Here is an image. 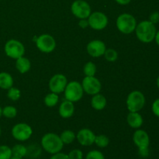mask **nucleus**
Listing matches in <instances>:
<instances>
[{"label":"nucleus","mask_w":159,"mask_h":159,"mask_svg":"<svg viewBox=\"0 0 159 159\" xmlns=\"http://www.w3.org/2000/svg\"><path fill=\"white\" fill-rule=\"evenodd\" d=\"M138 154L140 156L143 157V158H146L149 155V149L148 148H138Z\"/></svg>","instance_id":"obj_36"},{"label":"nucleus","mask_w":159,"mask_h":159,"mask_svg":"<svg viewBox=\"0 0 159 159\" xmlns=\"http://www.w3.org/2000/svg\"><path fill=\"white\" fill-rule=\"evenodd\" d=\"M118 4L122 5V6H125V5L129 4L131 2V0H115Z\"/></svg>","instance_id":"obj_38"},{"label":"nucleus","mask_w":159,"mask_h":159,"mask_svg":"<svg viewBox=\"0 0 159 159\" xmlns=\"http://www.w3.org/2000/svg\"><path fill=\"white\" fill-rule=\"evenodd\" d=\"M94 144H96V145L100 148H105L110 144V139L106 135L99 134L98 136H96Z\"/></svg>","instance_id":"obj_24"},{"label":"nucleus","mask_w":159,"mask_h":159,"mask_svg":"<svg viewBox=\"0 0 159 159\" xmlns=\"http://www.w3.org/2000/svg\"><path fill=\"white\" fill-rule=\"evenodd\" d=\"M96 136L90 129L82 128L76 134V139L81 145L91 146L94 144Z\"/></svg>","instance_id":"obj_14"},{"label":"nucleus","mask_w":159,"mask_h":159,"mask_svg":"<svg viewBox=\"0 0 159 159\" xmlns=\"http://www.w3.org/2000/svg\"><path fill=\"white\" fill-rule=\"evenodd\" d=\"M64 93L66 100L75 102L82 99L83 96L84 90L82 89V84L76 81H73L67 84L64 90Z\"/></svg>","instance_id":"obj_5"},{"label":"nucleus","mask_w":159,"mask_h":159,"mask_svg":"<svg viewBox=\"0 0 159 159\" xmlns=\"http://www.w3.org/2000/svg\"><path fill=\"white\" fill-rule=\"evenodd\" d=\"M71 11L73 15L79 20L88 19L92 12L90 5L84 0H75L73 2L71 6Z\"/></svg>","instance_id":"obj_8"},{"label":"nucleus","mask_w":159,"mask_h":159,"mask_svg":"<svg viewBox=\"0 0 159 159\" xmlns=\"http://www.w3.org/2000/svg\"><path fill=\"white\" fill-rule=\"evenodd\" d=\"M116 24L120 32L124 34H130L135 30L138 23L135 17L131 14L123 13L117 17Z\"/></svg>","instance_id":"obj_3"},{"label":"nucleus","mask_w":159,"mask_h":159,"mask_svg":"<svg viewBox=\"0 0 159 159\" xmlns=\"http://www.w3.org/2000/svg\"><path fill=\"white\" fill-rule=\"evenodd\" d=\"M59 101L58 94L51 93H48L44 98V104L48 107H53L57 104Z\"/></svg>","instance_id":"obj_23"},{"label":"nucleus","mask_w":159,"mask_h":159,"mask_svg":"<svg viewBox=\"0 0 159 159\" xmlns=\"http://www.w3.org/2000/svg\"><path fill=\"white\" fill-rule=\"evenodd\" d=\"M84 92L89 95H96L99 93L102 89L101 82L95 76H85L82 82Z\"/></svg>","instance_id":"obj_11"},{"label":"nucleus","mask_w":159,"mask_h":159,"mask_svg":"<svg viewBox=\"0 0 159 159\" xmlns=\"http://www.w3.org/2000/svg\"><path fill=\"white\" fill-rule=\"evenodd\" d=\"M149 21L152 22L154 24H156L159 22V12H154L149 16Z\"/></svg>","instance_id":"obj_34"},{"label":"nucleus","mask_w":159,"mask_h":159,"mask_svg":"<svg viewBox=\"0 0 159 159\" xmlns=\"http://www.w3.org/2000/svg\"><path fill=\"white\" fill-rule=\"evenodd\" d=\"M14 139L19 141H26L30 138L33 134V129L29 124L25 123H19L13 126L11 130Z\"/></svg>","instance_id":"obj_7"},{"label":"nucleus","mask_w":159,"mask_h":159,"mask_svg":"<svg viewBox=\"0 0 159 159\" xmlns=\"http://www.w3.org/2000/svg\"><path fill=\"white\" fill-rule=\"evenodd\" d=\"M152 110L154 114L156 116H158V117H159V99H155V100L154 101V102L152 103Z\"/></svg>","instance_id":"obj_33"},{"label":"nucleus","mask_w":159,"mask_h":159,"mask_svg":"<svg viewBox=\"0 0 159 159\" xmlns=\"http://www.w3.org/2000/svg\"><path fill=\"white\" fill-rule=\"evenodd\" d=\"M2 116V109L1 108V107H0V117Z\"/></svg>","instance_id":"obj_42"},{"label":"nucleus","mask_w":159,"mask_h":159,"mask_svg":"<svg viewBox=\"0 0 159 159\" xmlns=\"http://www.w3.org/2000/svg\"><path fill=\"white\" fill-rule=\"evenodd\" d=\"M10 159H23L21 158H19V157H16V156H12L10 158Z\"/></svg>","instance_id":"obj_41"},{"label":"nucleus","mask_w":159,"mask_h":159,"mask_svg":"<svg viewBox=\"0 0 159 159\" xmlns=\"http://www.w3.org/2000/svg\"><path fill=\"white\" fill-rule=\"evenodd\" d=\"M1 134H2V130H1V127H0V136H1Z\"/></svg>","instance_id":"obj_43"},{"label":"nucleus","mask_w":159,"mask_h":159,"mask_svg":"<svg viewBox=\"0 0 159 159\" xmlns=\"http://www.w3.org/2000/svg\"><path fill=\"white\" fill-rule=\"evenodd\" d=\"M83 72L85 76H95L96 73V65L93 62H87L83 68Z\"/></svg>","instance_id":"obj_26"},{"label":"nucleus","mask_w":159,"mask_h":159,"mask_svg":"<svg viewBox=\"0 0 159 159\" xmlns=\"http://www.w3.org/2000/svg\"><path fill=\"white\" fill-rule=\"evenodd\" d=\"M11 149H12V156L19 157V158H23L26 156L27 148H26V146L23 145V144H16Z\"/></svg>","instance_id":"obj_22"},{"label":"nucleus","mask_w":159,"mask_h":159,"mask_svg":"<svg viewBox=\"0 0 159 159\" xmlns=\"http://www.w3.org/2000/svg\"><path fill=\"white\" fill-rule=\"evenodd\" d=\"M127 122L132 128L138 129L142 126L143 117L138 112H130L127 116Z\"/></svg>","instance_id":"obj_17"},{"label":"nucleus","mask_w":159,"mask_h":159,"mask_svg":"<svg viewBox=\"0 0 159 159\" xmlns=\"http://www.w3.org/2000/svg\"><path fill=\"white\" fill-rule=\"evenodd\" d=\"M85 159H105V156L99 151L93 150L87 153Z\"/></svg>","instance_id":"obj_31"},{"label":"nucleus","mask_w":159,"mask_h":159,"mask_svg":"<svg viewBox=\"0 0 159 159\" xmlns=\"http://www.w3.org/2000/svg\"><path fill=\"white\" fill-rule=\"evenodd\" d=\"M31 67L30 61L27 57H25L24 56L19 57L16 61V68L18 70L19 72L21 74H25L27 71H30Z\"/></svg>","instance_id":"obj_19"},{"label":"nucleus","mask_w":159,"mask_h":159,"mask_svg":"<svg viewBox=\"0 0 159 159\" xmlns=\"http://www.w3.org/2000/svg\"><path fill=\"white\" fill-rule=\"evenodd\" d=\"M50 159H69L68 155L65 153H62V152H58V153H56L52 155V156L51 157Z\"/></svg>","instance_id":"obj_35"},{"label":"nucleus","mask_w":159,"mask_h":159,"mask_svg":"<svg viewBox=\"0 0 159 159\" xmlns=\"http://www.w3.org/2000/svg\"><path fill=\"white\" fill-rule=\"evenodd\" d=\"M87 52L91 57H99L103 56L107 47L103 41L100 40H91L87 44Z\"/></svg>","instance_id":"obj_13"},{"label":"nucleus","mask_w":159,"mask_h":159,"mask_svg":"<svg viewBox=\"0 0 159 159\" xmlns=\"http://www.w3.org/2000/svg\"><path fill=\"white\" fill-rule=\"evenodd\" d=\"M89 26L95 30H102L107 27L108 24V17L102 12H91L88 17Z\"/></svg>","instance_id":"obj_9"},{"label":"nucleus","mask_w":159,"mask_h":159,"mask_svg":"<svg viewBox=\"0 0 159 159\" xmlns=\"http://www.w3.org/2000/svg\"><path fill=\"white\" fill-rule=\"evenodd\" d=\"M107 99L102 94L97 93L96 95H93V98L91 99V105L94 110H102L107 106Z\"/></svg>","instance_id":"obj_18"},{"label":"nucleus","mask_w":159,"mask_h":159,"mask_svg":"<svg viewBox=\"0 0 159 159\" xmlns=\"http://www.w3.org/2000/svg\"><path fill=\"white\" fill-rule=\"evenodd\" d=\"M7 96L11 100L17 101L20 99V96H21V92H20V90L19 89L12 86L8 89Z\"/></svg>","instance_id":"obj_29"},{"label":"nucleus","mask_w":159,"mask_h":159,"mask_svg":"<svg viewBox=\"0 0 159 159\" xmlns=\"http://www.w3.org/2000/svg\"><path fill=\"white\" fill-rule=\"evenodd\" d=\"M59 115L64 119H68V118L71 117L74 114L75 112V106L72 102L66 100L61 103L59 107Z\"/></svg>","instance_id":"obj_16"},{"label":"nucleus","mask_w":159,"mask_h":159,"mask_svg":"<svg viewBox=\"0 0 159 159\" xmlns=\"http://www.w3.org/2000/svg\"><path fill=\"white\" fill-rule=\"evenodd\" d=\"M79 26H80L81 28H82V29H85V28L88 27L89 26L88 19H82V20H79Z\"/></svg>","instance_id":"obj_37"},{"label":"nucleus","mask_w":159,"mask_h":159,"mask_svg":"<svg viewBox=\"0 0 159 159\" xmlns=\"http://www.w3.org/2000/svg\"><path fill=\"white\" fill-rule=\"evenodd\" d=\"M133 141L138 148H145L149 147L150 138L145 130L138 129L134 133Z\"/></svg>","instance_id":"obj_15"},{"label":"nucleus","mask_w":159,"mask_h":159,"mask_svg":"<svg viewBox=\"0 0 159 159\" xmlns=\"http://www.w3.org/2000/svg\"><path fill=\"white\" fill-rule=\"evenodd\" d=\"M126 104L130 112H139L145 105L144 95L138 90L132 91L127 96Z\"/></svg>","instance_id":"obj_4"},{"label":"nucleus","mask_w":159,"mask_h":159,"mask_svg":"<svg viewBox=\"0 0 159 159\" xmlns=\"http://www.w3.org/2000/svg\"><path fill=\"white\" fill-rule=\"evenodd\" d=\"M156 84H157V87H158V89H159V75H158V77L157 78V80H156Z\"/></svg>","instance_id":"obj_40"},{"label":"nucleus","mask_w":159,"mask_h":159,"mask_svg":"<svg viewBox=\"0 0 159 159\" xmlns=\"http://www.w3.org/2000/svg\"><path fill=\"white\" fill-rule=\"evenodd\" d=\"M27 148V153L26 156L31 158H36L40 155V148L36 144H31Z\"/></svg>","instance_id":"obj_27"},{"label":"nucleus","mask_w":159,"mask_h":159,"mask_svg":"<svg viewBox=\"0 0 159 159\" xmlns=\"http://www.w3.org/2000/svg\"><path fill=\"white\" fill-rule=\"evenodd\" d=\"M4 51L9 57L16 60L25 54V48L23 43L15 39L8 40L4 47Z\"/></svg>","instance_id":"obj_6"},{"label":"nucleus","mask_w":159,"mask_h":159,"mask_svg":"<svg viewBox=\"0 0 159 159\" xmlns=\"http://www.w3.org/2000/svg\"><path fill=\"white\" fill-rule=\"evenodd\" d=\"M103 55L105 57L106 60L109 62H114L118 58L117 51L116 50L113 49V48H109V49L106 50Z\"/></svg>","instance_id":"obj_28"},{"label":"nucleus","mask_w":159,"mask_h":159,"mask_svg":"<svg viewBox=\"0 0 159 159\" xmlns=\"http://www.w3.org/2000/svg\"><path fill=\"white\" fill-rule=\"evenodd\" d=\"M155 42H156L157 44L159 46V30L157 31L156 35H155Z\"/></svg>","instance_id":"obj_39"},{"label":"nucleus","mask_w":159,"mask_h":159,"mask_svg":"<svg viewBox=\"0 0 159 159\" xmlns=\"http://www.w3.org/2000/svg\"><path fill=\"white\" fill-rule=\"evenodd\" d=\"M17 115V110L12 106H7L2 109V116L8 119L15 118Z\"/></svg>","instance_id":"obj_25"},{"label":"nucleus","mask_w":159,"mask_h":159,"mask_svg":"<svg viewBox=\"0 0 159 159\" xmlns=\"http://www.w3.org/2000/svg\"><path fill=\"white\" fill-rule=\"evenodd\" d=\"M41 147L43 150L51 155L58 153L63 149L64 144L60 136L54 133L45 134L41 138Z\"/></svg>","instance_id":"obj_2"},{"label":"nucleus","mask_w":159,"mask_h":159,"mask_svg":"<svg viewBox=\"0 0 159 159\" xmlns=\"http://www.w3.org/2000/svg\"><path fill=\"white\" fill-rule=\"evenodd\" d=\"M60 138L64 144H70L76 139V134L71 130H65L61 134Z\"/></svg>","instance_id":"obj_21"},{"label":"nucleus","mask_w":159,"mask_h":159,"mask_svg":"<svg viewBox=\"0 0 159 159\" xmlns=\"http://www.w3.org/2000/svg\"><path fill=\"white\" fill-rule=\"evenodd\" d=\"M37 48L41 52L51 53L56 48V41L54 37L48 34H42L37 37L35 41Z\"/></svg>","instance_id":"obj_10"},{"label":"nucleus","mask_w":159,"mask_h":159,"mask_svg":"<svg viewBox=\"0 0 159 159\" xmlns=\"http://www.w3.org/2000/svg\"><path fill=\"white\" fill-rule=\"evenodd\" d=\"M69 159H82L83 153L80 149H73L68 154Z\"/></svg>","instance_id":"obj_32"},{"label":"nucleus","mask_w":159,"mask_h":159,"mask_svg":"<svg viewBox=\"0 0 159 159\" xmlns=\"http://www.w3.org/2000/svg\"><path fill=\"white\" fill-rule=\"evenodd\" d=\"M13 85V79L12 75L7 72H0V88L2 89H9Z\"/></svg>","instance_id":"obj_20"},{"label":"nucleus","mask_w":159,"mask_h":159,"mask_svg":"<svg viewBox=\"0 0 159 159\" xmlns=\"http://www.w3.org/2000/svg\"><path fill=\"white\" fill-rule=\"evenodd\" d=\"M135 33L138 40L144 43H148L155 40L157 30L155 24L149 20H144L137 24Z\"/></svg>","instance_id":"obj_1"},{"label":"nucleus","mask_w":159,"mask_h":159,"mask_svg":"<svg viewBox=\"0 0 159 159\" xmlns=\"http://www.w3.org/2000/svg\"><path fill=\"white\" fill-rule=\"evenodd\" d=\"M12 156L11 148L7 145H0V159H10Z\"/></svg>","instance_id":"obj_30"},{"label":"nucleus","mask_w":159,"mask_h":159,"mask_svg":"<svg viewBox=\"0 0 159 159\" xmlns=\"http://www.w3.org/2000/svg\"><path fill=\"white\" fill-rule=\"evenodd\" d=\"M67 84H68V79L66 76L62 74H56L50 79L49 89L51 93L59 94L64 93Z\"/></svg>","instance_id":"obj_12"}]
</instances>
